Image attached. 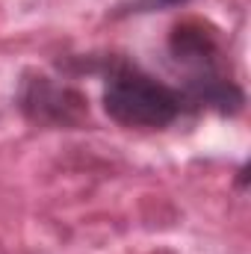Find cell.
Instances as JSON below:
<instances>
[{"mask_svg":"<svg viewBox=\"0 0 251 254\" xmlns=\"http://www.w3.org/2000/svg\"><path fill=\"white\" fill-rule=\"evenodd\" d=\"M246 184H249V163H243V166H240V172H237V187H240V190H246Z\"/></svg>","mask_w":251,"mask_h":254,"instance_id":"5b68a950","label":"cell"},{"mask_svg":"<svg viewBox=\"0 0 251 254\" xmlns=\"http://www.w3.org/2000/svg\"><path fill=\"white\" fill-rule=\"evenodd\" d=\"M166 60L178 74V89L184 92L192 116L219 113L237 116L246 107V92L237 83L222 30L198 15L172 24L166 39Z\"/></svg>","mask_w":251,"mask_h":254,"instance_id":"7a4b0ae2","label":"cell"},{"mask_svg":"<svg viewBox=\"0 0 251 254\" xmlns=\"http://www.w3.org/2000/svg\"><path fill=\"white\" fill-rule=\"evenodd\" d=\"M71 77L101 74V104L110 122L127 130H169L181 119L192 116L187 98L178 86L154 77L139 63L122 54H80L57 63Z\"/></svg>","mask_w":251,"mask_h":254,"instance_id":"6da1fadb","label":"cell"},{"mask_svg":"<svg viewBox=\"0 0 251 254\" xmlns=\"http://www.w3.org/2000/svg\"><path fill=\"white\" fill-rule=\"evenodd\" d=\"M15 107L24 122L42 130H83L86 125H92L86 92L68 83L65 77H54L36 68L21 74Z\"/></svg>","mask_w":251,"mask_h":254,"instance_id":"3957f363","label":"cell"},{"mask_svg":"<svg viewBox=\"0 0 251 254\" xmlns=\"http://www.w3.org/2000/svg\"><path fill=\"white\" fill-rule=\"evenodd\" d=\"M189 0H127L122 3L113 18H125V15H148V12H166V9H178L187 6Z\"/></svg>","mask_w":251,"mask_h":254,"instance_id":"277c9868","label":"cell"}]
</instances>
